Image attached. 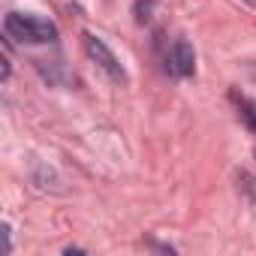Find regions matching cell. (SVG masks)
I'll list each match as a JSON object with an SVG mask.
<instances>
[{
    "label": "cell",
    "instance_id": "cell-1",
    "mask_svg": "<svg viewBox=\"0 0 256 256\" xmlns=\"http://www.w3.org/2000/svg\"><path fill=\"white\" fill-rule=\"evenodd\" d=\"M6 36L18 40V42H28V46H42V42H54L58 40V28L40 16H24V12H10L6 22Z\"/></svg>",
    "mask_w": 256,
    "mask_h": 256
},
{
    "label": "cell",
    "instance_id": "cell-2",
    "mask_svg": "<svg viewBox=\"0 0 256 256\" xmlns=\"http://www.w3.org/2000/svg\"><path fill=\"white\" fill-rule=\"evenodd\" d=\"M82 46H84L88 58H90V60H96V64H100V70H102L112 82H118V84H120V82H126V72H124L120 60L114 58V52H112V48H108L96 34H88V30H84V34H82Z\"/></svg>",
    "mask_w": 256,
    "mask_h": 256
},
{
    "label": "cell",
    "instance_id": "cell-3",
    "mask_svg": "<svg viewBox=\"0 0 256 256\" xmlns=\"http://www.w3.org/2000/svg\"><path fill=\"white\" fill-rule=\"evenodd\" d=\"M166 70L172 72V76H178V78H187V76H193L196 72V54H193V46L187 42V40H175L172 42V48H169V54H166Z\"/></svg>",
    "mask_w": 256,
    "mask_h": 256
},
{
    "label": "cell",
    "instance_id": "cell-4",
    "mask_svg": "<svg viewBox=\"0 0 256 256\" xmlns=\"http://www.w3.org/2000/svg\"><path fill=\"white\" fill-rule=\"evenodd\" d=\"M232 96H235V102H238V118L244 120L247 130L256 133V102L247 100V96H238V94H232Z\"/></svg>",
    "mask_w": 256,
    "mask_h": 256
},
{
    "label": "cell",
    "instance_id": "cell-5",
    "mask_svg": "<svg viewBox=\"0 0 256 256\" xmlns=\"http://www.w3.org/2000/svg\"><path fill=\"white\" fill-rule=\"evenodd\" d=\"M154 10H157V0H133V18H136V24H148L154 18Z\"/></svg>",
    "mask_w": 256,
    "mask_h": 256
},
{
    "label": "cell",
    "instance_id": "cell-6",
    "mask_svg": "<svg viewBox=\"0 0 256 256\" xmlns=\"http://www.w3.org/2000/svg\"><path fill=\"white\" fill-rule=\"evenodd\" d=\"M244 4H247V6H256V0H244Z\"/></svg>",
    "mask_w": 256,
    "mask_h": 256
}]
</instances>
